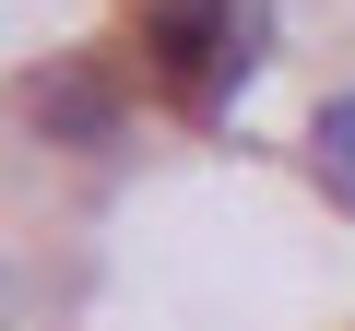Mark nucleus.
Returning a JSON list of instances; mask_svg holds the SVG:
<instances>
[{
    "mask_svg": "<svg viewBox=\"0 0 355 331\" xmlns=\"http://www.w3.org/2000/svg\"><path fill=\"white\" fill-rule=\"evenodd\" d=\"M36 130L71 142V154H107V142H119V95H107V71H95V60L36 71Z\"/></svg>",
    "mask_w": 355,
    "mask_h": 331,
    "instance_id": "obj_2",
    "label": "nucleus"
},
{
    "mask_svg": "<svg viewBox=\"0 0 355 331\" xmlns=\"http://www.w3.org/2000/svg\"><path fill=\"white\" fill-rule=\"evenodd\" d=\"M308 166H320V190H331V202L355 213V83L308 107Z\"/></svg>",
    "mask_w": 355,
    "mask_h": 331,
    "instance_id": "obj_3",
    "label": "nucleus"
},
{
    "mask_svg": "<svg viewBox=\"0 0 355 331\" xmlns=\"http://www.w3.org/2000/svg\"><path fill=\"white\" fill-rule=\"evenodd\" d=\"M272 48V12L261 0H142V60L178 107H225Z\"/></svg>",
    "mask_w": 355,
    "mask_h": 331,
    "instance_id": "obj_1",
    "label": "nucleus"
}]
</instances>
